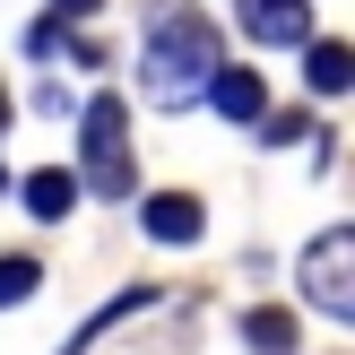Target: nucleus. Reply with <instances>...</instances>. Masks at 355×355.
<instances>
[{
  "label": "nucleus",
  "mask_w": 355,
  "mask_h": 355,
  "mask_svg": "<svg viewBox=\"0 0 355 355\" xmlns=\"http://www.w3.org/2000/svg\"><path fill=\"white\" fill-rule=\"evenodd\" d=\"M304 87L312 96H347L355 87V52L329 44V35H304Z\"/></svg>",
  "instance_id": "7"
},
{
  "label": "nucleus",
  "mask_w": 355,
  "mask_h": 355,
  "mask_svg": "<svg viewBox=\"0 0 355 355\" xmlns=\"http://www.w3.org/2000/svg\"><path fill=\"white\" fill-rule=\"evenodd\" d=\"M78 173L96 200H130L139 191V173H130V104L121 96H87V113H78Z\"/></svg>",
  "instance_id": "2"
},
{
  "label": "nucleus",
  "mask_w": 355,
  "mask_h": 355,
  "mask_svg": "<svg viewBox=\"0 0 355 355\" xmlns=\"http://www.w3.org/2000/svg\"><path fill=\"white\" fill-rule=\"evenodd\" d=\"M252 130L269 139V148H286V139H312V121H304V113H260Z\"/></svg>",
  "instance_id": "12"
},
{
  "label": "nucleus",
  "mask_w": 355,
  "mask_h": 355,
  "mask_svg": "<svg viewBox=\"0 0 355 355\" xmlns=\"http://www.w3.org/2000/svg\"><path fill=\"white\" fill-rule=\"evenodd\" d=\"M295 277H304V304H312V312L355 321V234H347V225L312 234V243H304V260H295Z\"/></svg>",
  "instance_id": "3"
},
{
  "label": "nucleus",
  "mask_w": 355,
  "mask_h": 355,
  "mask_svg": "<svg viewBox=\"0 0 355 355\" xmlns=\"http://www.w3.org/2000/svg\"><path fill=\"white\" fill-rule=\"evenodd\" d=\"M148 304H165V295H156V286H121V295H113V304H104V312H96V321H78V338H69L61 355H87V347H96V338H104V329H121V321H139V312H148Z\"/></svg>",
  "instance_id": "10"
},
{
  "label": "nucleus",
  "mask_w": 355,
  "mask_h": 355,
  "mask_svg": "<svg viewBox=\"0 0 355 355\" xmlns=\"http://www.w3.org/2000/svg\"><path fill=\"white\" fill-rule=\"evenodd\" d=\"M104 0H52V17H96Z\"/></svg>",
  "instance_id": "13"
},
{
  "label": "nucleus",
  "mask_w": 355,
  "mask_h": 355,
  "mask_svg": "<svg viewBox=\"0 0 355 355\" xmlns=\"http://www.w3.org/2000/svg\"><path fill=\"white\" fill-rule=\"evenodd\" d=\"M35 286H44V269H35L26 252H0V312H9V304H26Z\"/></svg>",
  "instance_id": "11"
},
{
  "label": "nucleus",
  "mask_w": 355,
  "mask_h": 355,
  "mask_svg": "<svg viewBox=\"0 0 355 355\" xmlns=\"http://www.w3.org/2000/svg\"><path fill=\"white\" fill-rule=\"evenodd\" d=\"M0 191H9V173H0Z\"/></svg>",
  "instance_id": "15"
},
{
  "label": "nucleus",
  "mask_w": 355,
  "mask_h": 355,
  "mask_svg": "<svg viewBox=\"0 0 355 355\" xmlns=\"http://www.w3.org/2000/svg\"><path fill=\"white\" fill-rule=\"evenodd\" d=\"M17 200H26L35 225H52V217H69V200H78V173H69V165H44V173H26Z\"/></svg>",
  "instance_id": "9"
},
{
  "label": "nucleus",
  "mask_w": 355,
  "mask_h": 355,
  "mask_svg": "<svg viewBox=\"0 0 355 355\" xmlns=\"http://www.w3.org/2000/svg\"><path fill=\"white\" fill-rule=\"evenodd\" d=\"M139 225H148L156 243H173V252H182V243H200L208 208L191 200V191H148V200H139Z\"/></svg>",
  "instance_id": "6"
},
{
  "label": "nucleus",
  "mask_w": 355,
  "mask_h": 355,
  "mask_svg": "<svg viewBox=\"0 0 355 355\" xmlns=\"http://www.w3.org/2000/svg\"><path fill=\"white\" fill-rule=\"evenodd\" d=\"M0 121H9V96H0Z\"/></svg>",
  "instance_id": "14"
},
{
  "label": "nucleus",
  "mask_w": 355,
  "mask_h": 355,
  "mask_svg": "<svg viewBox=\"0 0 355 355\" xmlns=\"http://www.w3.org/2000/svg\"><path fill=\"white\" fill-rule=\"evenodd\" d=\"M139 69H148V104H165V113L200 104V78L217 69V26H208L191 0H148Z\"/></svg>",
  "instance_id": "1"
},
{
  "label": "nucleus",
  "mask_w": 355,
  "mask_h": 355,
  "mask_svg": "<svg viewBox=\"0 0 355 355\" xmlns=\"http://www.w3.org/2000/svg\"><path fill=\"white\" fill-rule=\"evenodd\" d=\"M200 96L217 104L225 121H260V113H269V78H260V69H243V61H217V69L200 78Z\"/></svg>",
  "instance_id": "5"
},
{
  "label": "nucleus",
  "mask_w": 355,
  "mask_h": 355,
  "mask_svg": "<svg viewBox=\"0 0 355 355\" xmlns=\"http://www.w3.org/2000/svg\"><path fill=\"white\" fill-rule=\"evenodd\" d=\"M243 347L252 355H295L304 347V321H295L286 304H260V312H243Z\"/></svg>",
  "instance_id": "8"
},
{
  "label": "nucleus",
  "mask_w": 355,
  "mask_h": 355,
  "mask_svg": "<svg viewBox=\"0 0 355 355\" xmlns=\"http://www.w3.org/2000/svg\"><path fill=\"white\" fill-rule=\"evenodd\" d=\"M234 26L252 35V44H304L312 35V0H234Z\"/></svg>",
  "instance_id": "4"
}]
</instances>
